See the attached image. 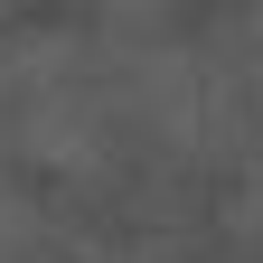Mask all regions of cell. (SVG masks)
Wrapping results in <instances>:
<instances>
[{"instance_id": "obj_1", "label": "cell", "mask_w": 263, "mask_h": 263, "mask_svg": "<svg viewBox=\"0 0 263 263\" xmlns=\"http://www.w3.org/2000/svg\"><path fill=\"white\" fill-rule=\"evenodd\" d=\"M19 245H28V197H19L10 179H0V263H10Z\"/></svg>"}]
</instances>
